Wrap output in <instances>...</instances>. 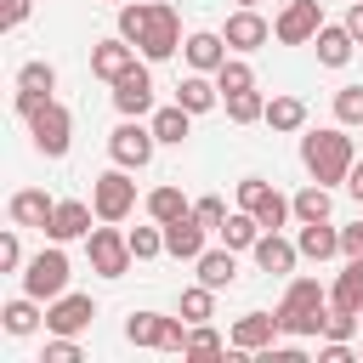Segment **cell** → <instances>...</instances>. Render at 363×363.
Listing matches in <instances>:
<instances>
[{
  "mask_svg": "<svg viewBox=\"0 0 363 363\" xmlns=\"http://www.w3.org/2000/svg\"><path fill=\"white\" fill-rule=\"evenodd\" d=\"M221 108H227V119L233 125H255V119H267V96L250 85V91H233V96H221Z\"/></svg>",
  "mask_w": 363,
  "mask_h": 363,
  "instance_id": "obj_33",
  "label": "cell"
},
{
  "mask_svg": "<svg viewBox=\"0 0 363 363\" xmlns=\"http://www.w3.org/2000/svg\"><path fill=\"white\" fill-rule=\"evenodd\" d=\"M210 312H216V289H210V284L182 289V318H187V323H210Z\"/></svg>",
  "mask_w": 363,
  "mask_h": 363,
  "instance_id": "obj_36",
  "label": "cell"
},
{
  "mask_svg": "<svg viewBox=\"0 0 363 363\" xmlns=\"http://www.w3.org/2000/svg\"><path fill=\"white\" fill-rule=\"evenodd\" d=\"M130 62H136V45H130L125 34H108V40H96V45H91V74H96V79H108V85H113Z\"/></svg>",
  "mask_w": 363,
  "mask_h": 363,
  "instance_id": "obj_19",
  "label": "cell"
},
{
  "mask_svg": "<svg viewBox=\"0 0 363 363\" xmlns=\"http://www.w3.org/2000/svg\"><path fill=\"white\" fill-rule=\"evenodd\" d=\"M153 147H159V136H153V125H142V119H119V125L108 130V153H113V164H125V170H142V164L153 159Z\"/></svg>",
  "mask_w": 363,
  "mask_h": 363,
  "instance_id": "obj_9",
  "label": "cell"
},
{
  "mask_svg": "<svg viewBox=\"0 0 363 363\" xmlns=\"http://www.w3.org/2000/svg\"><path fill=\"white\" fill-rule=\"evenodd\" d=\"M238 204H244V210H255V221H261L267 233H278L284 221H295V204H289L278 187H267L261 176H244V182H238Z\"/></svg>",
  "mask_w": 363,
  "mask_h": 363,
  "instance_id": "obj_10",
  "label": "cell"
},
{
  "mask_svg": "<svg viewBox=\"0 0 363 363\" xmlns=\"http://www.w3.org/2000/svg\"><path fill=\"white\" fill-rule=\"evenodd\" d=\"M318 28H323V6H318V0H289V6L272 17V34H278L284 45H306Z\"/></svg>",
  "mask_w": 363,
  "mask_h": 363,
  "instance_id": "obj_13",
  "label": "cell"
},
{
  "mask_svg": "<svg viewBox=\"0 0 363 363\" xmlns=\"http://www.w3.org/2000/svg\"><path fill=\"white\" fill-rule=\"evenodd\" d=\"M323 312H329V289L318 278H289V289L278 301L284 335H323Z\"/></svg>",
  "mask_w": 363,
  "mask_h": 363,
  "instance_id": "obj_3",
  "label": "cell"
},
{
  "mask_svg": "<svg viewBox=\"0 0 363 363\" xmlns=\"http://www.w3.org/2000/svg\"><path fill=\"white\" fill-rule=\"evenodd\" d=\"M147 125H153V136H159V142L182 147V142H187V130H193V113H187L182 102H170V108H153V119H147Z\"/></svg>",
  "mask_w": 363,
  "mask_h": 363,
  "instance_id": "obj_29",
  "label": "cell"
},
{
  "mask_svg": "<svg viewBox=\"0 0 363 363\" xmlns=\"http://www.w3.org/2000/svg\"><path fill=\"white\" fill-rule=\"evenodd\" d=\"M51 91H57V68H51L45 57H34V62H23V68H17V96H11V108L28 119L34 108H45V102H51Z\"/></svg>",
  "mask_w": 363,
  "mask_h": 363,
  "instance_id": "obj_12",
  "label": "cell"
},
{
  "mask_svg": "<svg viewBox=\"0 0 363 363\" xmlns=\"http://www.w3.org/2000/svg\"><path fill=\"white\" fill-rule=\"evenodd\" d=\"M125 340H130V346H147V352H182V346H187V318L130 312V318H125Z\"/></svg>",
  "mask_w": 363,
  "mask_h": 363,
  "instance_id": "obj_4",
  "label": "cell"
},
{
  "mask_svg": "<svg viewBox=\"0 0 363 363\" xmlns=\"http://www.w3.org/2000/svg\"><path fill=\"white\" fill-rule=\"evenodd\" d=\"M119 34L147 57V62H164L182 51V17L170 0H125L119 6Z\"/></svg>",
  "mask_w": 363,
  "mask_h": 363,
  "instance_id": "obj_1",
  "label": "cell"
},
{
  "mask_svg": "<svg viewBox=\"0 0 363 363\" xmlns=\"http://www.w3.org/2000/svg\"><path fill=\"white\" fill-rule=\"evenodd\" d=\"M357 357H363V346H357Z\"/></svg>",
  "mask_w": 363,
  "mask_h": 363,
  "instance_id": "obj_50",
  "label": "cell"
},
{
  "mask_svg": "<svg viewBox=\"0 0 363 363\" xmlns=\"http://www.w3.org/2000/svg\"><path fill=\"white\" fill-rule=\"evenodd\" d=\"M28 136H34V153L62 159V153H68V136H74V113L51 96L45 108H34V113H28Z\"/></svg>",
  "mask_w": 363,
  "mask_h": 363,
  "instance_id": "obj_6",
  "label": "cell"
},
{
  "mask_svg": "<svg viewBox=\"0 0 363 363\" xmlns=\"http://www.w3.org/2000/svg\"><path fill=\"white\" fill-rule=\"evenodd\" d=\"M289 204H295V221H329V210H335V199H329V187H323V182L301 187Z\"/></svg>",
  "mask_w": 363,
  "mask_h": 363,
  "instance_id": "obj_34",
  "label": "cell"
},
{
  "mask_svg": "<svg viewBox=\"0 0 363 363\" xmlns=\"http://www.w3.org/2000/svg\"><path fill=\"white\" fill-rule=\"evenodd\" d=\"M357 352H352V340H323L318 346V363H352Z\"/></svg>",
  "mask_w": 363,
  "mask_h": 363,
  "instance_id": "obj_45",
  "label": "cell"
},
{
  "mask_svg": "<svg viewBox=\"0 0 363 363\" xmlns=\"http://www.w3.org/2000/svg\"><path fill=\"white\" fill-rule=\"evenodd\" d=\"M91 216H96V204H85V199H57V216H51L45 238H57V244H68V238H91Z\"/></svg>",
  "mask_w": 363,
  "mask_h": 363,
  "instance_id": "obj_20",
  "label": "cell"
},
{
  "mask_svg": "<svg viewBox=\"0 0 363 363\" xmlns=\"http://www.w3.org/2000/svg\"><path fill=\"white\" fill-rule=\"evenodd\" d=\"M312 45H318V62H323V68H346L352 51H357V34H352L346 23H323V28L312 34Z\"/></svg>",
  "mask_w": 363,
  "mask_h": 363,
  "instance_id": "obj_22",
  "label": "cell"
},
{
  "mask_svg": "<svg viewBox=\"0 0 363 363\" xmlns=\"http://www.w3.org/2000/svg\"><path fill=\"white\" fill-rule=\"evenodd\" d=\"M85 250H91V272H102V278H125V272H130V261H136L130 233H119L113 221H108V227H91Z\"/></svg>",
  "mask_w": 363,
  "mask_h": 363,
  "instance_id": "obj_8",
  "label": "cell"
},
{
  "mask_svg": "<svg viewBox=\"0 0 363 363\" xmlns=\"http://www.w3.org/2000/svg\"><path fill=\"white\" fill-rule=\"evenodd\" d=\"M329 306L363 312V261H346V267H340V278L329 284Z\"/></svg>",
  "mask_w": 363,
  "mask_h": 363,
  "instance_id": "obj_28",
  "label": "cell"
},
{
  "mask_svg": "<svg viewBox=\"0 0 363 363\" xmlns=\"http://www.w3.org/2000/svg\"><path fill=\"white\" fill-rule=\"evenodd\" d=\"M216 85H221V96H233V91H250V85H255V68H250L244 57H227V62L216 68Z\"/></svg>",
  "mask_w": 363,
  "mask_h": 363,
  "instance_id": "obj_35",
  "label": "cell"
},
{
  "mask_svg": "<svg viewBox=\"0 0 363 363\" xmlns=\"http://www.w3.org/2000/svg\"><path fill=\"white\" fill-rule=\"evenodd\" d=\"M227 352V340L210 329V323H193L187 329V346H182V357H221Z\"/></svg>",
  "mask_w": 363,
  "mask_h": 363,
  "instance_id": "obj_37",
  "label": "cell"
},
{
  "mask_svg": "<svg viewBox=\"0 0 363 363\" xmlns=\"http://www.w3.org/2000/svg\"><path fill=\"white\" fill-rule=\"evenodd\" d=\"M250 255H255V267H261V272H295L301 244H289V238H278V233H261Z\"/></svg>",
  "mask_w": 363,
  "mask_h": 363,
  "instance_id": "obj_23",
  "label": "cell"
},
{
  "mask_svg": "<svg viewBox=\"0 0 363 363\" xmlns=\"http://www.w3.org/2000/svg\"><path fill=\"white\" fill-rule=\"evenodd\" d=\"M182 51H187V68H199V74H216L221 62H227V34H216V28H199V34H187L182 40Z\"/></svg>",
  "mask_w": 363,
  "mask_h": 363,
  "instance_id": "obj_21",
  "label": "cell"
},
{
  "mask_svg": "<svg viewBox=\"0 0 363 363\" xmlns=\"http://www.w3.org/2000/svg\"><path fill=\"white\" fill-rule=\"evenodd\" d=\"M357 318H363V312L329 306V312H323V340H352V335H357Z\"/></svg>",
  "mask_w": 363,
  "mask_h": 363,
  "instance_id": "obj_40",
  "label": "cell"
},
{
  "mask_svg": "<svg viewBox=\"0 0 363 363\" xmlns=\"http://www.w3.org/2000/svg\"><path fill=\"white\" fill-rule=\"evenodd\" d=\"M221 34H227V45H233V51H255V45H267V40H272V23H267L255 6H238V11L227 17V28H221Z\"/></svg>",
  "mask_w": 363,
  "mask_h": 363,
  "instance_id": "obj_18",
  "label": "cell"
},
{
  "mask_svg": "<svg viewBox=\"0 0 363 363\" xmlns=\"http://www.w3.org/2000/svg\"><path fill=\"white\" fill-rule=\"evenodd\" d=\"M187 210H193V199H187L176 182H159V187L147 193V216H153V221H176V216H187Z\"/></svg>",
  "mask_w": 363,
  "mask_h": 363,
  "instance_id": "obj_31",
  "label": "cell"
},
{
  "mask_svg": "<svg viewBox=\"0 0 363 363\" xmlns=\"http://www.w3.org/2000/svg\"><path fill=\"white\" fill-rule=\"evenodd\" d=\"M284 335V323H278V312H244L238 323H233V335H227V352H261V346H272Z\"/></svg>",
  "mask_w": 363,
  "mask_h": 363,
  "instance_id": "obj_15",
  "label": "cell"
},
{
  "mask_svg": "<svg viewBox=\"0 0 363 363\" xmlns=\"http://www.w3.org/2000/svg\"><path fill=\"white\" fill-rule=\"evenodd\" d=\"M28 11H34V0H0V28H17V23H28Z\"/></svg>",
  "mask_w": 363,
  "mask_h": 363,
  "instance_id": "obj_44",
  "label": "cell"
},
{
  "mask_svg": "<svg viewBox=\"0 0 363 363\" xmlns=\"http://www.w3.org/2000/svg\"><path fill=\"white\" fill-rule=\"evenodd\" d=\"M68 272H74V267H68V250L51 238V244L23 267V289H28L34 301H57V295L68 289Z\"/></svg>",
  "mask_w": 363,
  "mask_h": 363,
  "instance_id": "obj_5",
  "label": "cell"
},
{
  "mask_svg": "<svg viewBox=\"0 0 363 363\" xmlns=\"http://www.w3.org/2000/svg\"><path fill=\"white\" fill-rule=\"evenodd\" d=\"M40 318H45V312H40V301H34L28 289H23L17 301H6V306H0V323H6V335H34V329H40Z\"/></svg>",
  "mask_w": 363,
  "mask_h": 363,
  "instance_id": "obj_30",
  "label": "cell"
},
{
  "mask_svg": "<svg viewBox=\"0 0 363 363\" xmlns=\"http://www.w3.org/2000/svg\"><path fill=\"white\" fill-rule=\"evenodd\" d=\"M346 193H352V199H357V204H363V159H357V164H352V170H346Z\"/></svg>",
  "mask_w": 363,
  "mask_h": 363,
  "instance_id": "obj_47",
  "label": "cell"
},
{
  "mask_svg": "<svg viewBox=\"0 0 363 363\" xmlns=\"http://www.w3.org/2000/svg\"><path fill=\"white\" fill-rule=\"evenodd\" d=\"M261 233H267V227H261V221H255V210H244V204H238V210H227V221H221V244H227V250H255V238H261Z\"/></svg>",
  "mask_w": 363,
  "mask_h": 363,
  "instance_id": "obj_27",
  "label": "cell"
},
{
  "mask_svg": "<svg viewBox=\"0 0 363 363\" xmlns=\"http://www.w3.org/2000/svg\"><path fill=\"white\" fill-rule=\"evenodd\" d=\"M79 357H85V352H79V340H74V335H51L40 363H79Z\"/></svg>",
  "mask_w": 363,
  "mask_h": 363,
  "instance_id": "obj_42",
  "label": "cell"
},
{
  "mask_svg": "<svg viewBox=\"0 0 363 363\" xmlns=\"http://www.w3.org/2000/svg\"><path fill=\"white\" fill-rule=\"evenodd\" d=\"M238 6H261V0H238Z\"/></svg>",
  "mask_w": 363,
  "mask_h": 363,
  "instance_id": "obj_49",
  "label": "cell"
},
{
  "mask_svg": "<svg viewBox=\"0 0 363 363\" xmlns=\"http://www.w3.org/2000/svg\"><path fill=\"white\" fill-rule=\"evenodd\" d=\"M23 267V244H17V221L0 233V272H17Z\"/></svg>",
  "mask_w": 363,
  "mask_h": 363,
  "instance_id": "obj_43",
  "label": "cell"
},
{
  "mask_svg": "<svg viewBox=\"0 0 363 363\" xmlns=\"http://www.w3.org/2000/svg\"><path fill=\"white\" fill-rule=\"evenodd\" d=\"M301 255L306 261H329V255H340V227H329V221H301Z\"/></svg>",
  "mask_w": 363,
  "mask_h": 363,
  "instance_id": "obj_26",
  "label": "cell"
},
{
  "mask_svg": "<svg viewBox=\"0 0 363 363\" xmlns=\"http://www.w3.org/2000/svg\"><path fill=\"white\" fill-rule=\"evenodd\" d=\"M346 28L357 34V45H363V0H352V11H346Z\"/></svg>",
  "mask_w": 363,
  "mask_h": 363,
  "instance_id": "obj_48",
  "label": "cell"
},
{
  "mask_svg": "<svg viewBox=\"0 0 363 363\" xmlns=\"http://www.w3.org/2000/svg\"><path fill=\"white\" fill-rule=\"evenodd\" d=\"M301 164H306V176L312 182H323V187H335V182H346V170L357 164V153H352V136L346 130H306L301 136Z\"/></svg>",
  "mask_w": 363,
  "mask_h": 363,
  "instance_id": "obj_2",
  "label": "cell"
},
{
  "mask_svg": "<svg viewBox=\"0 0 363 363\" xmlns=\"http://www.w3.org/2000/svg\"><path fill=\"white\" fill-rule=\"evenodd\" d=\"M113 108H119L125 119L153 113V68H147V57H142V62H130V68L113 79Z\"/></svg>",
  "mask_w": 363,
  "mask_h": 363,
  "instance_id": "obj_11",
  "label": "cell"
},
{
  "mask_svg": "<svg viewBox=\"0 0 363 363\" xmlns=\"http://www.w3.org/2000/svg\"><path fill=\"white\" fill-rule=\"evenodd\" d=\"M6 216L17 221V227H51V216H57V199L51 193H40V187H17L11 199H6Z\"/></svg>",
  "mask_w": 363,
  "mask_h": 363,
  "instance_id": "obj_17",
  "label": "cell"
},
{
  "mask_svg": "<svg viewBox=\"0 0 363 363\" xmlns=\"http://www.w3.org/2000/svg\"><path fill=\"white\" fill-rule=\"evenodd\" d=\"M335 119L340 125H363V85H340L335 91Z\"/></svg>",
  "mask_w": 363,
  "mask_h": 363,
  "instance_id": "obj_38",
  "label": "cell"
},
{
  "mask_svg": "<svg viewBox=\"0 0 363 363\" xmlns=\"http://www.w3.org/2000/svg\"><path fill=\"white\" fill-rule=\"evenodd\" d=\"M193 216H199L210 233H221V221H227V199H221V193H204V199H193Z\"/></svg>",
  "mask_w": 363,
  "mask_h": 363,
  "instance_id": "obj_41",
  "label": "cell"
},
{
  "mask_svg": "<svg viewBox=\"0 0 363 363\" xmlns=\"http://www.w3.org/2000/svg\"><path fill=\"white\" fill-rule=\"evenodd\" d=\"M176 102H182L187 113H210V108L221 102V85H216V74H199V68H193V74L176 85Z\"/></svg>",
  "mask_w": 363,
  "mask_h": 363,
  "instance_id": "obj_25",
  "label": "cell"
},
{
  "mask_svg": "<svg viewBox=\"0 0 363 363\" xmlns=\"http://www.w3.org/2000/svg\"><path fill=\"white\" fill-rule=\"evenodd\" d=\"M193 272H199V284H210V289H233V278H238V250H204L199 261H193Z\"/></svg>",
  "mask_w": 363,
  "mask_h": 363,
  "instance_id": "obj_24",
  "label": "cell"
},
{
  "mask_svg": "<svg viewBox=\"0 0 363 363\" xmlns=\"http://www.w3.org/2000/svg\"><path fill=\"white\" fill-rule=\"evenodd\" d=\"M267 125L272 130H306V102L301 96H267Z\"/></svg>",
  "mask_w": 363,
  "mask_h": 363,
  "instance_id": "obj_32",
  "label": "cell"
},
{
  "mask_svg": "<svg viewBox=\"0 0 363 363\" xmlns=\"http://www.w3.org/2000/svg\"><path fill=\"white\" fill-rule=\"evenodd\" d=\"M340 255L346 261H363V221L357 227H340Z\"/></svg>",
  "mask_w": 363,
  "mask_h": 363,
  "instance_id": "obj_46",
  "label": "cell"
},
{
  "mask_svg": "<svg viewBox=\"0 0 363 363\" xmlns=\"http://www.w3.org/2000/svg\"><path fill=\"white\" fill-rule=\"evenodd\" d=\"M91 204H96V221H125V216L136 210V182H130V170H125V164L102 170V176L91 182Z\"/></svg>",
  "mask_w": 363,
  "mask_h": 363,
  "instance_id": "obj_7",
  "label": "cell"
},
{
  "mask_svg": "<svg viewBox=\"0 0 363 363\" xmlns=\"http://www.w3.org/2000/svg\"><path fill=\"white\" fill-rule=\"evenodd\" d=\"M159 227H164V255H176V261H199V255L210 250V244H204V233H210V227H204L193 210H187V216H176V221H159Z\"/></svg>",
  "mask_w": 363,
  "mask_h": 363,
  "instance_id": "obj_16",
  "label": "cell"
},
{
  "mask_svg": "<svg viewBox=\"0 0 363 363\" xmlns=\"http://www.w3.org/2000/svg\"><path fill=\"white\" fill-rule=\"evenodd\" d=\"M91 318H96V301L91 295H57V301H45V329L51 335H79V329H91Z\"/></svg>",
  "mask_w": 363,
  "mask_h": 363,
  "instance_id": "obj_14",
  "label": "cell"
},
{
  "mask_svg": "<svg viewBox=\"0 0 363 363\" xmlns=\"http://www.w3.org/2000/svg\"><path fill=\"white\" fill-rule=\"evenodd\" d=\"M130 250H136V261L164 255V227H159V221H153V227H136V233H130Z\"/></svg>",
  "mask_w": 363,
  "mask_h": 363,
  "instance_id": "obj_39",
  "label": "cell"
}]
</instances>
